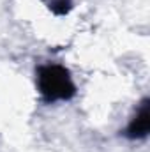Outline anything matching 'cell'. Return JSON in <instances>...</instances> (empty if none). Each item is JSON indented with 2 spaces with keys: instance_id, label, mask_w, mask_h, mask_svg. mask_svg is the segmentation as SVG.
<instances>
[{
  "instance_id": "1",
  "label": "cell",
  "mask_w": 150,
  "mask_h": 152,
  "mask_svg": "<svg viewBox=\"0 0 150 152\" xmlns=\"http://www.w3.org/2000/svg\"><path fill=\"white\" fill-rule=\"evenodd\" d=\"M37 90L44 103L69 101L76 96L71 73L58 64H44L37 67Z\"/></svg>"
},
{
  "instance_id": "2",
  "label": "cell",
  "mask_w": 150,
  "mask_h": 152,
  "mask_svg": "<svg viewBox=\"0 0 150 152\" xmlns=\"http://www.w3.org/2000/svg\"><path fill=\"white\" fill-rule=\"evenodd\" d=\"M150 131V104L149 99L141 101L140 110L133 117V120L129 122V126L124 131V136L129 140H141L149 134Z\"/></svg>"
},
{
  "instance_id": "3",
  "label": "cell",
  "mask_w": 150,
  "mask_h": 152,
  "mask_svg": "<svg viewBox=\"0 0 150 152\" xmlns=\"http://www.w3.org/2000/svg\"><path fill=\"white\" fill-rule=\"evenodd\" d=\"M42 2L57 16H64L73 9V0H42Z\"/></svg>"
}]
</instances>
